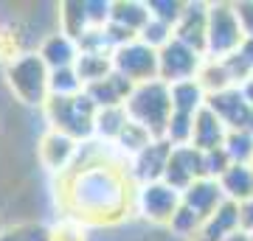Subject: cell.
I'll list each match as a JSON object with an SVG mask.
<instances>
[{
	"instance_id": "34",
	"label": "cell",
	"mask_w": 253,
	"mask_h": 241,
	"mask_svg": "<svg viewBox=\"0 0 253 241\" xmlns=\"http://www.w3.org/2000/svg\"><path fill=\"white\" fill-rule=\"evenodd\" d=\"M51 241H84V227L73 219H65L51 230Z\"/></svg>"
},
{
	"instance_id": "4",
	"label": "cell",
	"mask_w": 253,
	"mask_h": 241,
	"mask_svg": "<svg viewBox=\"0 0 253 241\" xmlns=\"http://www.w3.org/2000/svg\"><path fill=\"white\" fill-rule=\"evenodd\" d=\"M96 104L87 99V93H79L73 99H48L42 107L48 129L73 138L76 143L93 140V124H96Z\"/></svg>"
},
{
	"instance_id": "25",
	"label": "cell",
	"mask_w": 253,
	"mask_h": 241,
	"mask_svg": "<svg viewBox=\"0 0 253 241\" xmlns=\"http://www.w3.org/2000/svg\"><path fill=\"white\" fill-rule=\"evenodd\" d=\"M197 81H200V87L206 90V99L234 87L231 79H228V73H225V65L219 62V59H203V68H200V73H197Z\"/></svg>"
},
{
	"instance_id": "22",
	"label": "cell",
	"mask_w": 253,
	"mask_h": 241,
	"mask_svg": "<svg viewBox=\"0 0 253 241\" xmlns=\"http://www.w3.org/2000/svg\"><path fill=\"white\" fill-rule=\"evenodd\" d=\"M129 124L126 118V109L124 107H110V109H99L96 112V124H93V138L101 143H113L118 140V135L124 132V126Z\"/></svg>"
},
{
	"instance_id": "27",
	"label": "cell",
	"mask_w": 253,
	"mask_h": 241,
	"mask_svg": "<svg viewBox=\"0 0 253 241\" xmlns=\"http://www.w3.org/2000/svg\"><path fill=\"white\" fill-rule=\"evenodd\" d=\"M191 135H194V115H183V112H172L163 140L169 143L172 149L177 146H191Z\"/></svg>"
},
{
	"instance_id": "2",
	"label": "cell",
	"mask_w": 253,
	"mask_h": 241,
	"mask_svg": "<svg viewBox=\"0 0 253 241\" xmlns=\"http://www.w3.org/2000/svg\"><path fill=\"white\" fill-rule=\"evenodd\" d=\"M48 79H51V70L45 68L37 51H20L3 68V81L9 87L11 99H17V104L28 109H40V112L51 99Z\"/></svg>"
},
{
	"instance_id": "17",
	"label": "cell",
	"mask_w": 253,
	"mask_h": 241,
	"mask_svg": "<svg viewBox=\"0 0 253 241\" xmlns=\"http://www.w3.org/2000/svg\"><path fill=\"white\" fill-rule=\"evenodd\" d=\"M236 230H239V205L231 202V199H225V202L203 222V227H200L194 241H225L228 236L236 233Z\"/></svg>"
},
{
	"instance_id": "3",
	"label": "cell",
	"mask_w": 253,
	"mask_h": 241,
	"mask_svg": "<svg viewBox=\"0 0 253 241\" xmlns=\"http://www.w3.org/2000/svg\"><path fill=\"white\" fill-rule=\"evenodd\" d=\"M124 109H126V118H129L132 124L144 126L155 140L163 138L166 124H169V118H172L169 84H163L161 79H155V81H146V84L132 87L129 99L124 101Z\"/></svg>"
},
{
	"instance_id": "14",
	"label": "cell",
	"mask_w": 253,
	"mask_h": 241,
	"mask_svg": "<svg viewBox=\"0 0 253 241\" xmlns=\"http://www.w3.org/2000/svg\"><path fill=\"white\" fill-rule=\"evenodd\" d=\"M37 54L45 62L48 70H65V68H73L76 59H79V45L76 39H71L68 34H62L59 28L48 31L42 42H37Z\"/></svg>"
},
{
	"instance_id": "31",
	"label": "cell",
	"mask_w": 253,
	"mask_h": 241,
	"mask_svg": "<svg viewBox=\"0 0 253 241\" xmlns=\"http://www.w3.org/2000/svg\"><path fill=\"white\" fill-rule=\"evenodd\" d=\"M200 227H203V219H200V216H194L189 207H183V205H180V210L174 213L172 224H169V230H172L177 239H189V241L197 239Z\"/></svg>"
},
{
	"instance_id": "37",
	"label": "cell",
	"mask_w": 253,
	"mask_h": 241,
	"mask_svg": "<svg viewBox=\"0 0 253 241\" xmlns=\"http://www.w3.org/2000/svg\"><path fill=\"white\" fill-rule=\"evenodd\" d=\"M239 54H242L245 59L253 65V39H251V36H245V42L239 45Z\"/></svg>"
},
{
	"instance_id": "15",
	"label": "cell",
	"mask_w": 253,
	"mask_h": 241,
	"mask_svg": "<svg viewBox=\"0 0 253 241\" xmlns=\"http://www.w3.org/2000/svg\"><path fill=\"white\" fill-rule=\"evenodd\" d=\"M183 199V207H189L194 216H200L203 222H206L208 216L214 213L222 202H225V194H222V188H219L217 179H197V182H191L186 191L180 194Z\"/></svg>"
},
{
	"instance_id": "24",
	"label": "cell",
	"mask_w": 253,
	"mask_h": 241,
	"mask_svg": "<svg viewBox=\"0 0 253 241\" xmlns=\"http://www.w3.org/2000/svg\"><path fill=\"white\" fill-rule=\"evenodd\" d=\"M73 70L79 76V81L84 87H90L96 81L107 79L110 73H113V56H96V54H79L76 65H73Z\"/></svg>"
},
{
	"instance_id": "6",
	"label": "cell",
	"mask_w": 253,
	"mask_h": 241,
	"mask_svg": "<svg viewBox=\"0 0 253 241\" xmlns=\"http://www.w3.org/2000/svg\"><path fill=\"white\" fill-rule=\"evenodd\" d=\"M183 199L180 191L169 188L166 182H149V185L135 188V199H132V213H138L144 222L158 224V227H169L174 213L180 210Z\"/></svg>"
},
{
	"instance_id": "30",
	"label": "cell",
	"mask_w": 253,
	"mask_h": 241,
	"mask_svg": "<svg viewBox=\"0 0 253 241\" xmlns=\"http://www.w3.org/2000/svg\"><path fill=\"white\" fill-rule=\"evenodd\" d=\"M146 9H149V17L152 20H161L166 26H172L180 20L186 3L183 0H146Z\"/></svg>"
},
{
	"instance_id": "1",
	"label": "cell",
	"mask_w": 253,
	"mask_h": 241,
	"mask_svg": "<svg viewBox=\"0 0 253 241\" xmlns=\"http://www.w3.org/2000/svg\"><path fill=\"white\" fill-rule=\"evenodd\" d=\"M56 179L65 213L82 227H110L132 213L135 185L126 174V160L96 138L79 143L73 166Z\"/></svg>"
},
{
	"instance_id": "16",
	"label": "cell",
	"mask_w": 253,
	"mask_h": 241,
	"mask_svg": "<svg viewBox=\"0 0 253 241\" xmlns=\"http://www.w3.org/2000/svg\"><path fill=\"white\" fill-rule=\"evenodd\" d=\"M225 138H228V129L225 124L219 121L208 107H203L194 115V135H191V146L197 152H214V149H222L225 146Z\"/></svg>"
},
{
	"instance_id": "10",
	"label": "cell",
	"mask_w": 253,
	"mask_h": 241,
	"mask_svg": "<svg viewBox=\"0 0 253 241\" xmlns=\"http://www.w3.org/2000/svg\"><path fill=\"white\" fill-rule=\"evenodd\" d=\"M76 152H79V143L68 138V135L56 132V129H48L40 135V143H37V160L42 169H48L51 174L62 177L65 171L73 166L76 160Z\"/></svg>"
},
{
	"instance_id": "8",
	"label": "cell",
	"mask_w": 253,
	"mask_h": 241,
	"mask_svg": "<svg viewBox=\"0 0 253 241\" xmlns=\"http://www.w3.org/2000/svg\"><path fill=\"white\" fill-rule=\"evenodd\" d=\"M206 56L197 54L194 48L172 39L169 45H163L158 51V79L163 84H177V81L197 79L200 68H203Z\"/></svg>"
},
{
	"instance_id": "13",
	"label": "cell",
	"mask_w": 253,
	"mask_h": 241,
	"mask_svg": "<svg viewBox=\"0 0 253 241\" xmlns=\"http://www.w3.org/2000/svg\"><path fill=\"white\" fill-rule=\"evenodd\" d=\"M206 28H208V3H186L180 20L174 23V39L194 48L206 56Z\"/></svg>"
},
{
	"instance_id": "26",
	"label": "cell",
	"mask_w": 253,
	"mask_h": 241,
	"mask_svg": "<svg viewBox=\"0 0 253 241\" xmlns=\"http://www.w3.org/2000/svg\"><path fill=\"white\" fill-rule=\"evenodd\" d=\"M48 93L51 99H73L84 93V84L79 81L73 68H65V70H51V79H48Z\"/></svg>"
},
{
	"instance_id": "33",
	"label": "cell",
	"mask_w": 253,
	"mask_h": 241,
	"mask_svg": "<svg viewBox=\"0 0 253 241\" xmlns=\"http://www.w3.org/2000/svg\"><path fill=\"white\" fill-rule=\"evenodd\" d=\"M231 166V157L225 154V149H214V152L203 154V171H206L208 179H219Z\"/></svg>"
},
{
	"instance_id": "18",
	"label": "cell",
	"mask_w": 253,
	"mask_h": 241,
	"mask_svg": "<svg viewBox=\"0 0 253 241\" xmlns=\"http://www.w3.org/2000/svg\"><path fill=\"white\" fill-rule=\"evenodd\" d=\"M87 99L96 104V109H110V107H124V101L132 93V84L126 79H121L118 73H110L107 79L96 81L90 87H84Z\"/></svg>"
},
{
	"instance_id": "7",
	"label": "cell",
	"mask_w": 253,
	"mask_h": 241,
	"mask_svg": "<svg viewBox=\"0 0 253 241\" xmlns=\"http://www.w3.org/2000/svg\"><path fill=\"white\" fill-rule=\"evenodd\" d=\"M113 73L126 79L132 87L155 81L158 79V51H152L141 39L121 45V48L113 51Z\"/></svg>"
},
{
	"instance_id": "21",
	"label": "cell",
	"mask_w": 253,
	"mask_h": 241,
	"mask_svg": "<svg viewBox=\"0 0 253 241\" xmlns=\"http://www.w3.org/2000/svg\"><path fill=\"white\" fill-rule=\"evenodd\" d=\"M169 99H172V112L197 115L206 107V90L200 87L197 79L177 81V84H169Z\"/></svg>"
},
{
	"instance_id": "23",
	"label": "cell",
	"mask_w": 253,
	"mask_h": 241,
	"mask_svg": "<svg viewBox=\"0 0 253 241\" xmlns=\"http://www.w3.org/2000/svg\"><path fill=\"white\" fill-rule=\"evenodd\" d=\"M56 26H59V31H62V34L71 36V39H79V36L90 28L82 0H68V3H59V11H56Z\"/></svg>"
},
{
	"instance_id": "11",
	"label": "cell",
	"mask_w": 253,
	"mask_h": 241,
	"mask_svg": "<svg viewBox=\"0 0 253 241\" xmlns=\"http://www.w3.org/2000/svg\"><path fill=\"white\" fill-rule=\"evenodd\" d=\"M169 154H172V146L158 138L146 146L144 152H138L135 157L126 160V174L132 179V185H149V182H161L163 171H166V163H169Z\"/></svg>"
},
{
	"instance_id": "38",
	"label": "cell",
	"mask_w": 253,
	"mask_h": 241,
	"mask_svg": "<svg viewBox=\"0 0 253 241\" xmlns=\"http://www.w3.org/2000/svg\"><path fill=\"white\" fill-rule=\"evenodd\" d=\"M239 90H242V96H245V101H248V107L253 109V79H251V81H245Z\"/></svg>"
},
{
	"instance_id": "39",
	"label": "cell",
	"mask_w": 253,
	"mask_h": 241,
	"mask_svg": "<svg viewBox=\"0 0 253 241\" xmlns=\"http://www.w3.org/2000/svg\"><path fill=\"white\" fill-rule=\"evenodd\" d=\"M225 241H251V233H245L242 227H239V230H236V233H231V236H228Z\"/></svg>"
},
{
	"instance_id": "32",
	"label": "cell",
	"mask_w": 253,
	"mask_h": 241,
	"mask_svg": "<svg viewBox=\"0 0 253 241\" xmlns=\"http://www.w3.org/2000/svg\"><path fill=\"white\" fill-rule=\"evenodd\" d=\"M84 14L90 28H104L110 23V11H113V0H82Z\"/></svg>"
},
{
	"instance_id": "19",
	"label": "cell",
	"mask_w": 253,
	"mask_h": 241,
	"mask_svg": "<svg viewBox=\"0 0 253 241\" xmlns=\"http://www.w3.org/2000/svg\"><path fill=\"white\" fill-rule=\"evenodd\" d=\"M217 182H219V188H222L225 199H231V202H236V205L253 199V169L251 166L231 163L228 171L217 179Z\"/></svg>"
},
{
	"instance_id": "12",
	"label": "cell",
	"mask_w": 253,
	"mask_h": 241,
	"mask_svg": "<svg viewBox=\"0 0 253 241\" xmlns=\"http://www.w3.org/2000/svg\"><path fill=\"white\" fill-rule=\"evenodd\" d=\"M206 177L203 171V152H197L194 146H177L169 154V163H166V171H163V182L174 191H186L191 182Z\"/></svg>"
},
{
	"instance_id": "20",
	"label": "cell",
	"mask_w": 253,
	"mask_h": 241,
	"mask_svg": "<svg viewBox=\"0 0 253 241\" xmlns=\"http://www.w3.org/2000/svg\"><path fill=\"white\" fill-rule=\"evenodd\" d=\"M110 23L138 36L149 23V9H146V3H138V0H113Z\"/></svg>"
},
{
	"instance_id": "36",
	"label": "cell",
	"mask_w": 253,
	"mask_h": 241,
	"mask_svg": "<svg viewBox=\"0 0 253 241\" xmlns=\"http://www.w3.org/2000/svg\"><path fill=\"white\" fill-rule=\"evenodd\" d=\"M239 227L245 233H253V199L239 205Z\"/></svg>"
},
{
	"instance_id": "35",
	"label": "cell",
	"mask_w": 253,
	"mask_h": 241,
	"mask_svg": "<svg viewBox=\"0 0 253 241\" xmlns=\"http://www.w3.org/2000/svg\"><path fill=\"white\" fill-rule=\"evenodd\" d=\"M234 6H236V14H239L245 36L253 39V0H242V3H234Z\"/></svg>"
},
{
	"instance_id": "5",
	"label": "cell",
	"mask_w": 253,
	"mask_h": 241,
	"mask_svg": "<svg viewBox=\"0 0 253 241\" xmlns=\"http://www.w3.org/2000/svg\"><path fill=\"white\" fill-rule=\"evenodd\" d=\"M245 42L234 3H208V28H206V59H228Z\"/></svg>"
},
{
	"instance_id": "28",
	"label": "cell",
	"mask_w": 253,
	"mask_h": 241,
	"mask_svg": "<svg viewBox=\"0 0 253 241\" xmlns=\"http://www.w3.org/2000/svg\"><path fill=\"white\" fill-rule=\"evenodd\" d=\"M222 149L231 157V163L253 166V132H228Z\"/></svg>"
},
{
	"instance_id": "9",
	"label": "cell",
	"mask_w": 253,
	"mask_h": 241,
	"mask_svg": "<svg viewBox=\"0 0 253 241\" xmlns=\"http://www.w3.org/2000/svg\"><path fill=\"white\" fill-rule=\"evenodd\" d=\"M206 107L225 124L228 132H253V109L248 107L242 90L231 87L217 96H208Z\"/></svg>"
},
{
	"instance_id": "29",
	"label": "cell",
	"mask_w": 253,
	"mask_h": 241,
	"mask_svg": "<svg viewBox=\"0 0 253 241\" xmlns=\"http://www.w3.org/2000/svg\"><path fill=\"white\" fill-rule=\"evenodd\" d=\"M138 39H141L144 45H149L152 51H161L163 45H169L174 39V28L166 26V23H161V20L149 17V23L144 26V31L138 34Z\"/></svg>"
}]
</instances>
